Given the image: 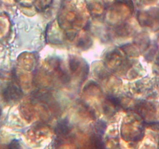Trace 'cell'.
<instances>
[{
    "instance_id": "1",
    "label": "cell",
    "mask_w": 159,
    "mask_h": 149,
    "mask_svg": "<svg viewBox=\"0 0 159 149\" xmlns=\"http://www.w3.org/2000/svg\"><path fill=\"white\" fill-rule=\"evenodd\" d=\"M4 95L7 100H17L21 95V92L18 89L17 86L13 84H10V86L6 89Z\"/></svg>"
},
{
    "instance_id": "2",
    "label": "cell",
    "mask_w": 159,
    "mask_h": 149,
    "mask_svg": "<svg viewBox=\"0 0 159 149\" xmlns=\"http://www.w3.org/2000/svg\"><path fill=\"white\" fill-rule=\"evenodd\" d=\"M70 131V127H69L68 124L66 121H62L61 124L58 125L57 129H56V132L57 134L60 135H66Z\"/></svg>"
}]
</instances>
